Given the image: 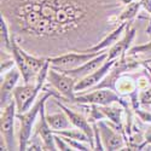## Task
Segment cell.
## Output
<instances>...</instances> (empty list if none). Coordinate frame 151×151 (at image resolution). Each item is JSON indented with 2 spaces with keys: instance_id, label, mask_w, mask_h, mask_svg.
<instances>
[{
  "instance_id": "obj_1",
  "label": "cell",
  "mask_w": 151,
  "mask_h": 151,
  "mask_svg": "<svg viewBox=\"0 0 151 151\" xmlns=\"http://www.w3.org/2000/svg\"><path fill=\"white\" fill-rule=\"evenodd\" d=\"M122 0H1V16L23 48L39 56L41 44L50 55L63 50L83 51L106 36L120 22ZM65 53V52H64Z\"/></svg>"
},
{
  "instance_id": "obj_2",
  "label": "cell",
  "mask_w": 151,
  "mask_h": 151,
  "mask_svg": "<svg viewBox=\"0 0 151 151\" xmlns=\"http://www.w3.org/2000/svg\"><path fill=\"white\" fill-rule=\"evenodd\" d=\"M44 90L45 92L41 94V97H39L36 99V102L33 104V106L24 111V112H17L16 114V119L19 121V132H18V150H27L29 139L33 134V128H34V124L36 123V117L37 115L40 114V110L41 108L46 104V100L50 97H53V98H59L62 99L63 96H60V93L53 88H48V87L44 86Z\"/></svg>"
},
{
  "instance_id": "obj_3",
  "label": "cell",
  "mask_w": 151,
  "mask_h": 151,
  "mask_svg": "<svg viewBox=\"0 0 151 151\" xmlns=\"http://www.w3.org/2000/svg\"><path fill=\"white\" fill-rule=\"evenodd\" d=\"M73 103L79 104H97V105H111V104H120L123 108H127V103L123 100L119 93L110 88H97L92 90L88 93H76Z\"/></svg>"
},
{
  "instance_id": "obj_4",
  "label": "cell",
  "mask_w": 151,
  "mask_h": 151,
  "mask_svg": "<svg viewBox=\"0 0 151 151\" xmlns=\"http://www.w3.org/2000/svg\"><path fill=\"white\" fill-rule=\"evenodd\" d=\"M17 114V106L15 99L4 109H1L0 117V129H1V139H4V150H16L17 142L15 137V119Z\"/></svg>"
},
{
  "instance_id": "obj_5",
  "label": "cell",
  "mask_w": 151,
  "mask_h": 151,
  "mask_svg": "<svg viewBox=\"0 0 151 151\" xmlns=\"http://www.w3.org/2000/svg\"><path fill=\"white\" fill-rule=\"evenodd\" d=\"M105 51V50H104ZM104 51L100 52H86V51H70L67 53H63L55 57H47L50 60L51 68L56 70H68V69H75L79 68L86 62L91 60L92 58L99 56Z\"/></svg>"
},
{
  "instance_id": "obj_6",
  "label": "cell",
  "mask_w": 151,
  "mask_h": 151,
  "mask_svg": "<svg viewBox=\"0 0 151 151\" xmlns=\"http://www.w3.org/2000/svg\"><path fill=\"white\" fill-rule=\"evenodd\" d=\"M47 81L53 88H56L60 96H63V99H67V102H74L76 92H75V85L79 81L68 74H64L62 71H58L53 68H50L48 75H47Z\"/></svg>"
},
{
  "instance_id": "obj_7",
  "label": "cell",
  "mask_w": 151,
  "mask_h": 151,
  "mask_svg": "<svg viewBox=\"0 0 151 151\" xmlns=\"http://www.w3.org/2000/svg\"><path fill=\"white\" fill-rule=\"evenodd\" d=\"M97 124L99 128L100 140H102L104 150L115 151V150H122L124 147L126 143L122 134L112 128L110 123H108L105 120H99Z\"/></svg>"
},
{
  "instance_id": "obj_8",
  "label": "cell",
  "mask_w": 151,
  "mask_h": 151,
  "mask_svg": "<svg viewBox=\"0 0 151 151\" xmlns=\"http://www.w3.org/2000/svg\"><path fill=\"white\" fill-rule=\"evenodd\" d=\"M37 96H39V91H36L35 82L16 86V88L14 90V99L16 102L17 112L29 110L33 106L35 99H37Z\"/></svg>"
},
{
  "instance_id": "obj_9",
  "label": "cell",
  "mask_w": 151,
  "mask_h": 151,
  "mask_svg": "<svg viewBox=\"0 0 151 151\" xmlns=\"http://www.w3.org/2000/svg\"><path fill=\"white\" fill-rule=\"evenodd\" d=\"M22 76L18 68H11L9 71L1 75V87H0V108H6L12 100L14 97V90L16 85Z\"/></svg>"
},
{
  "instance_id": "obj_10",
  "label": "cell",
  "mask_w": 151,
  "mask_h": 151,
  "mask_svg": "<svg viewBox=\"0 0 151 151\" xmlns=\"http://www.w3.org/2000/svg\"><path fill=\"white\" fill-rule=\"evenodd\" d=\"M115 62H116V59H111V60L106 59L97 70H94L90 75H87V76L80 79L76 82V85H75V92L80 93L85 90H90V88H92V87H94L96 85H98L105 78V75L110 71L111 67L115 64Z\"/></svg>"
},
{
  "instance_id": "obj_11",
  "label": "cell",
  "mask_w": 151,
  "mask_h": 151,
  "mask_svg": "<svg viewBox=\"0 0 151 151\" xmlns=\"http://www.w3.org/2000/svg\"><path fill=\"white\" fill-rule=\"evenodd\" d=\"M55 103L68 115L70 122L73 123V126L75 128H79V129L83 131L87 134V137H88L90 140H91V149L94 150V129H93V126L90 124L88 120H86L83 117V115H81L80 112H76V111H74L73 109L65 106L62 102H59L58 98H55Z\"/></svg>"
},
{
  "instance_id": "obj_12",
  "label": "cell",
  "mask_w": 151,
  "mask_h": 151,
  "mask_svg": "<svg viewBox=\"0 0 151 151\" xmlns=\"http://www.w3.org/2000/svg\"><path fill=\"white\" fill-rule=\"evenodd\" d=\"M34 132H36L41 137V139L44 142V150H48V151H55L58 150L56 140H55V132L53 128L48 124L47 119H46V114H45V105L41 108L40 114H39V120L35 123V128Z\"/></svg>"
},
{
  "instance_id": "obj_13",
  "label": "cell",
  "mask_w": 151,
  "mask_h": 151,
  "mask_svg": "<svg viewBox=\"0 0 151 151\" xmlns=\"http://www.w3.org/2000/svg\"><path fill=\"white\" fill-rule=\"evenodd\" d=\"M11 56L14 58L16 67L18 68V70L21 71L22 79L24 83H29V82H35L36 79V74L28 67L26 59H24L22 52H21V45L17 42V40L15 39V36L12 35V48H11Z\"/></svg>"
},
{
  "instance_id": "obj_14",
  "label": "cell",
  "mask_w": 151,
  "mask_h": 151,
  "mask_svg": "<svg viewBox=\"0 0 151 151\" xmlns=\"http://www.w3.org/2000/svg\"><path fill=\"white\" fill-rule=\"evenodd\" d=\"M106 59H108V52L104 51L103 53H100L99 56L92 58V59L88 60V62H86L85 64H82V65L79 67V68L68 69V70H58V71H62V73H64V74H68V75H70V76L80 80V79L87 76V75H90L91 73H93L94 70H97Z\"/></svg>"
},
{
  "instance_id": "obj_15",
  "label": "cell",
  "mask_w": 151,
  "mask_h": 151,
  "mask_svg": "<svg viewBox=\"0 0 151 151\" xmlns=\"http://www.w3.org/2000/svg\"><path fill=\"white\" fill-rule=\"evenodd\" d=\"M135 28L132 27V22H129V24L127 26V29H126L123 36L121 39L112 45L109 50H108V59H117L120 56H122L123 53H126L129 50V46L135 36Z\"/></svg>"
},
{
  "instance_id": "obj_16",
  "label": "cell",
  "mask_w": 151,
  "mask_h": 151,
  "mask_svg": "<svg viewBox=\"0 0 151 151\" xmlns=\"http://www.w3.org/2000/svg\"><path fill=\"white\" fill-rule=\"evenodd\" d=\"M128 24H129V22H122V23H120L115 29H112L98 44H96L94 46L87 48V50H83V51H86V52H100V51H104V50H106V48H110L112 45L116 44L121 39V37L123 36V34H124L126 29H127Z\"/></svg>"
},
{
  "instance_id": "obj_17",
  "label": "cell",
  "mask_w": 151,
  "mask_h": 151,
  "mask_svg": "<svg viewBox=\"0 0 151 151\" xmlns=\"http://www.w3.org/2000/svg\"><path fill=\"white\" fill-rule=\"evenodd\" d=\"M47 122L55 131H60V129H68L73 128L74 126L70 122L68 115L64 111L63 112H56V114H47L46 115Z\"/></svg>"
},
{
  "instance_id": "obj_18",
  "label": "cell",
  "mask_w": 151,
  "mask_h": 151,
  "mask_svg": "<svg viewBox=\"0 0 151 151\" xmlns=\"http://www.w3.org/2000/svg\"><path fill=\"white\" fill-rule=\"evenodd\" d=\"M0 39H1V52L11 53L12 48V34L9 23L4 16L0 18Z\"/></svg>"
},
{
  "instance_id": "obj_19",
  "label": "cell",
  "mask_w": 151,
  "mask_h": 151,
  "mask_svg": "<svg viewBox=\"0 0 151 151\" xmlns=\"http://www.w3.org/2000/svg\"><path fill=\"white\" fill-rule=\"evenodd\" d=\"M122 106V105H121ZM121 106H114V105H99V109L105 115V119H109L112 123H115L117 127L122 129V114L123 109Z\"/></svg>"
},
{
  "instance_id": "obj_20",
  "label": "cell",
  "mask_w": 151,
  "mask_h": 151,
  "mask_svg": "<svg viewBox=\"0 0 151 151\" xmlns=\"http://www.w3.org/2000/svg\"><path fill=\"white\" fill-rule=\"evenodd\" d=\"M143 6L140 0H133L132 3L127 4L124 6V9H122V11L120 12L119 15V22H131L134 19V17L138 15L140 7Z\"/></svg>"
},
{
  "instance_id": "obj_21",
  "label": "cell",
  "mask_w": 151,
  "mask_h": 151,
  "mask_svg": "<svg viewBox=\"0 0 151 151\" xmlns=\"http://www.w3.org/2000/svg\"><path fill=\"white\" fill-rule=\"evenodd\" d=\"M138 85H135V82L133 81V79L128 75H121L120 79L116 82V90L121 93V94H128L131 96L132 93L137 92Z\"/></svg>"
},
{
  "instance_id": "obj_22",
  "label": "cell",
  "mask_w": 151,
  "mask_h": 151,
  "mask_svg": "<svg viewBox=\"0 0 151 151\" xmlns=\"http://www.w3.org/2000/svg\"><path fill=\"white\" fill-rule=\"evenodd\" d=\"M127 53L129 56H135L138 53H147V55H151V40L147 42V44H143V45H138V46H134V47H131Z\"/></svg>"
},
{
  "instance_id": "obj_23",
  "label": "cell",
  "mask_w": 151,
  "mask_h": 151,
  "mask_svg": "<svg viewBox=\"0 0 151 151\" xmlns=\"http://www.w3.org/2000/svg\"><path fill=\"white\" fill-rule=\"evenodd\" d=\"M139 100L142 104H151V87L143 88L139 93Z\"/></svg>"
},
{
  "instance_id": "obj_24",
  "label": "cell",
  "mask_w": 151,
  "mask_h": 151,
  "mask_svg": "<svg viewBox=\"0 0 151 151\" xmlns=\"http://www.w3.org/2000/svg\"><path fill=\"white\" fill-rule=\"evenodd\" d=\"M55 140H56V144H57L58 150H73V147L64 139H63L62 137H59L58 134L55 135Z\"/></svg>"
},
{
  "instance_id": "obj_25",
  "label": "cell",
  "mask_w": 151,
  "mask_h": 151,
  "mask_svg": "<svg viewBox=\"0 0 151 151\" xmlns=\"http://www.w3.org/2000/svg\"><path fill=\"white\" fill-rule=\"evenodd\" d=\"M135 112L139 117L143 120V121H146V122H151V112L149 111H144V110H140V109H135Z\"/></svg>"
},
{
  "instance_id": "obj_26",
  "label": "cell",
  "mask_w": 151,
  "mask_h": 151,
  "mask_svg": "<svg viewBox=\"0 0 151 151\" xmlns=\"http://www.w3.org/2000/svg\"><path fill=\"white\" fill-rule=\"evenodd\" d=\"M145 145H151V124L149 126V127H147V129H146V132H145V137H144V143L140 145L139 150H143V147H144Z\"/></svg>"
}]
</instances>
